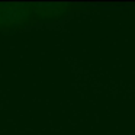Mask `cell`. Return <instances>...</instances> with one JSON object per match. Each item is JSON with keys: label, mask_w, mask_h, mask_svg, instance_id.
Returning a JSON list of instances; mask_svg holds the SVG:
<instances>
[{"label": "cell", "mask_w": 135, "mask_h": 135, "mask_svg": "<svg viewBox=\"0 0 135 135\" xmlns=\"http://www.w3.org/2000/svg\"><path fill=\"white\" fill-rule=\"evenodd\" d=\"M35 18V4H2L0 3V28L21 26Z\"/></svg>", "instance_id": "6da1fadb"}, {"label": "cell", "mask_w": 135, "mask_h": 135, "mask_svg": "<svg viewBox=\"0 0 135 135\" xmlns=\"http://www.w3.org/2000/svg\"><path fill=\"white\" fill-rule=\"evenodd\" d=\"M68 12V4H35V18L42 23L61 19Z\"/></svg>", "instance_id": "7a4b0ae2"}]
</instances>
